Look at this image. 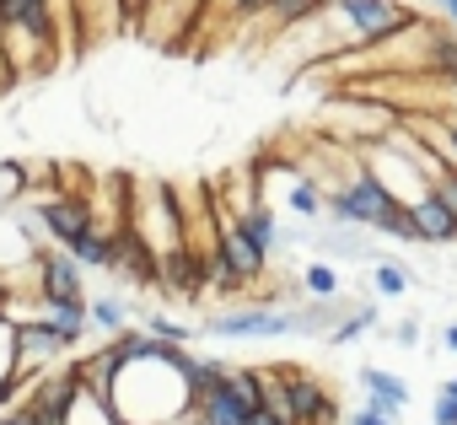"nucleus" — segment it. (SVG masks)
<instances>
[{
	"mask_svg": "<svg viewBox=\"0 0 457 425\" xmlns=\"http://www.w3.org/2000/svg\"><path fill=\"white\" fill-rule=\"evenodd\" d=\"M54 22H60V28H65V33H71V28H76V17H71V0H54Z\"/></svg>",
	"mask_w": 457,
	"mask_h": 425,
	"instance_id": "obj_30",
	"label": "nucleus"
},
{
	"mask_svg": "<svg viewBox=\"0 0 457 425\" xmlns=\"http://www.w3.org/2000/svg\"><path fill=\"white\" fill-rule=\"evenodd\" d=\"M65 350H71V345L60 339V329H54L44 312L28 318V323H17V377H38V371H49Z\"/></svg>",
	"mask_w": 457,
	"mask_h": 425,
	"instance_id": "obj_7",
	"label": "nucleus"
},
{
	"mask_svg": "<svg viewBox=\"0 0 457 425\" xmlns=\"http://www.w3.org/2000/svg\"><path fill=\"white\" fill-rule=\"evenodd\" d=\"M393 339H398V345H409V350H414V345H420V323H414V318H403V323H398V329H393Z\"/></svg>",
	"mask_w": 457,
	"mask_h": 425,
	"instance_id": "obj_28",
	"label": "nucleus"
},
{
	"mask_svg": "<svg viewBox=\"0 0 457 425\" xmlns=\"http://www.w3.org/2000/svg\"><path fill=\"white\" fill-rule=\"evenodd\" d=\"M0 377H17V329L0 318Z\"/></svg>",
	"mask_w": 457,
	"mask_h": 425,
	"instance_id": "obj_25",
	"label": "nucleus"
},
{
	"mask_svg": "<svg viewBox=\"0 0 457 425\" xmlns=\"http://www.w3.org/2000/svg\"><path fill=\"white\" fill-rule=\"evenodd\" d=\"M361 377V388H366V409H377L382 420H403V409H409V388H403V377H393V371H382V366H361L355 371Z\"/></svg>",
	"mask_w": 457,
	"mask_h": 425,
	"instance_id": "obj_11",
	"label": "nucleus"
},
{
	"mask_svg": "<svg viewBox=\"0 0 457 425\" xmlns=\"http://www.w3.org/2000/svg\"><path fill=\"white\" fill-rule=\"evenodd\" d=\"M199 6H210V0H199Z\"/></svg>",
	"mask_w": 457,
	"mask_h": 425,
	"instance_id": "obj_38",
	"label": "nucleus"
},
{
	"mask_svg": "<svg viewBox=\"0 0 457 425\" xmlns=\"http://www.w3.org/2000/svg\"><path fill=\"white\" fill-rule=\"evenodd\" d=\"M446 350H457V323H452V329H446Z\"/></svg>",
	"mask_w": 457,
	"mask_h": 425,
	"instance_id": "obj_34",
	"label": "nucleus"
},
{
	"mask_svg": "<svg viewBox=\"0 0 457 425\" xmlns=\"http://www.w3.org/2000/svg\"><path fill=\"white\" fill-rule=\"evenodd\" d=\"M441 124H446V135H452V146H457V108H452V113H441Z\"/></svg>",
	"mask_w": 457,
	"mask_h": 425,
	"instance_id": "obj_32",
	"label": "nucleus"
},
{
	"mask_svg": "<svg viewBox=\"0 0 457 425\" xmlns=\"http://www.w3.org/2000/svg\"><path fill=\"white\" fill-rule=\"evenodd\" d=\"M430 425H457V398H452V393H436V409H430Z\"/></svg>",
	"mask_w": 457,
	"mask_h": 425,
	"instance_id": "obj_27",
	"label": "nucleus"
},
{
	"mask_svg": "<svg viewBox=\"0 0 457 425\" xmlns=\"http://www.w3.org/2000/svg\"><path fill=\"white\" fill-rule=\"evenodd\" d=\"M302 296H307V302H334V296H339V275H334L328 264H307V270H302Z\"/></svg>",
	"mask_w": 457,
	"mask_h": 425,
	"instance_id": "obj_21",
	"label": "nucleus"
},
{
	"mask_svg": "<svg viewBox=\"0 0 457 425\" xmlns=\"http://www.w3.org/2000/svg\"><path fill=\"white\" fill-rule=\"evenodd\" d=\"M441 393H452V398H457V377H446V382H441Z\"/></svg>",
	"mask_w": 457,
	"mask_h": 425,
	"instance_id": "obj_35",
	"label": "nucleus"
},
{
	"mask_svg": "<svg viewBox=\"0 0 457 425\" xmlns=\"http://www.w3.org/2000/svg\"><path fill=\"white\" fill-rule=\"evenodd\" d=\"M398 199L387 194V183L377 178L371 162H355V172L334 188H323V216L334 227H355V232H387Z\"/></svg>",
	"mask_w": 457,
	"mask_h": 425,
	"instance_id": "obj_2",
	"label": "nucleus"
},
{
	"mask_svg": "<svg viewBox=\"0 0 457 425\" xmlns=\"http://www.w3.org/2000/svg\"><path fill=\"white\" fill-rule=\"evenodd\" d=\"M210 254H215L226 270H232L243 286H248V280H259V275L270 270V259H264L259 248H248V243H243V232L232 227V216H220V210H215V243H210Z\"/></svg>",
	"mask_w": 457,
	"mask_h": 425,
	"instance_id": "obj_10",
	"label": "nucleus"
},
{
	"mask_svg": "<svg viewBox=\"0 0 457 425\" xmlns=\"http://www.w3.org/2000/svg\"><path fill=\"white\" fill-rule=\"evenodd\" d=\"M446 92H452V108H457V76H452V81H446Z\"/></svg>",
	"mask_w": 457,
	"mask_h": 425,
	"instance_id": "obj_36",
	"label": "nucleus"
},
{
	"mask_svg": "<svg viewBox=\"0 0 457 425\" xmlns=\"http://www.w3.org/2000/svg\"><path fill=\"white\" fill-rule=\"evenodd\" d=\"M430 194L452 210V221H457V172H446V167H436L430 172Z\"/></svg>",
	"mask_w": 457,
	"mask_h": 425,
	"instance_id": "obj_24",
	"label": "nucleus"
},
{
	"mask_svg": "<svg viewBox=\"0 0 457 425\" xmlns=\"http://www.w3.org/2000/svg\"><path fill=\"white\" fill-rule=\"evenodd\" d=\"M113 275L129 280V286H140V291H156V286H162V254H156V243L135 227V216H124V221L113 227Z\"/></svg>",
	"mask_w": 457,
	"mask_h": 425,
	"instance_id": "obj_3",
	"label": "nucleus"
},
{
	"mask_svg": "<svg viewBox=\"0 0 457 425\" xmlns=\"http://www.w3.org/2000/svg\"><path fill=\"white\" fill-rule=\"evenodd\" d=\"M194 409H199V398L167 361H129L113 382L119 425H178Z\"/></svg>",
	"mask_w": 457,
	"mask_h": 425,
	"instance_id": "obj_1",
	"label": "nucleus"
},
{
	"mask_svg": "<svg viewBox=\"0 0 457 425\" xmlns=\"http://www.w3.org/2000/svg\"><path fill=\"white\" fill-rule=\"evenodd\" d=\"M436 6H441V12H446L452 22H457V0H436Z\"/></svg>",
	"mask_w": 457,
	"mask_h": 425,
	"instance_id": "obj_33",
	"label": "nucleus"
},
{
	"mask_svg": "<svg viewBox=\"0 0 457 425\" xmlns=\"http://www.w3.org/2000/svg\"><path fill=\"white\" fill-rule=\"evenodd\" d=\"M167 302L172 296H183V302H204V248L188 238V243H178V248H167L162 254V286H156Z\"/></svg>",
	"mask_w": 457,
	"mask_h": 425,
	"instance_id": "obj_6",
	"label": "nucleus"
},
{
	"mask_svg": "<svg viewBox=\"0 0 457 425\" xmlns=\"http://www.w3.org/2000/svg\"><path fill=\"white\" fill-rule=\"evenodd\" d=\"M275 377H280V393H286L291 425H334V420H339V398L318 382V371L286 366V371H275Z\"/></svg>",
	"mask_w": 457,
	"mask_h": 425,
	"instance_id": "obj_4",
	"label": "nucleus"
},
{
	"mask_svg": "<svg viewBox=\"0 0 457 425\" xmlns=\"http://www.w3.org/2000/svg\"><path fill=\"white\" fill-rule=\"evenodd\" d=\"M33 264H38V302H44V307L87 302V291H81V264H76L71 254L38 248V254H33Z\"/></svg>",
	"mask_w": 457,
	"mask_h": 425,
	"instance_id": "obj_8",
	"label": "nucleus"
},
{
	"mask_svg": "<svg viewBox=\"0 0 457 425\" xmlns=\"http://www.w3.org/2000/svg\"><path fill=\"white\" fill-rule=\"evenodd\" d=\"M232 227H237V232H243V243H248V248H259L264 259H270V248L280 243V227H275V204H264V199L243 204L237 216H232Z\"/></svg>",
	"mask_w": 457,
	"mask_h": 425,
	"instance_id": "obj_13",
	"label": "nucleus"
},
{
	"mask_svg": "<svg viewBox=\"0 0 457 425\" xmlns=\"http://www.w3.org/2000/svg\"><path fill=\"white\" fill-rule=\"evenodd\" d=\"M334 0H270V6L259 12L264 17V28H280V33H296L307 17H318V12H328Z\"/></svg>",
	"mask_w": 457,
	"mask_h": 425,
	"instance_id": "obj_15",
	"label": "nucleus"
},
{
	"mask_svg": "<svg viewBox=\"0 0 457 425\" xmlns=\"http://www.w3.org/2000/svg\"><path fill=\"white\" fill-rule=\"evenodd\" d=\"M366 329H377V302H361L355 312H345L339 323H334V334H328V345H355Z\"/></svg>",
	"mask_w": 457,
	"mask_h": 425,
	"instance_id": "obj_20",
	"label": "nucleus"
},
{
	"mask_svg": "<svg viewBox=\"0 0 457 425\" xmlns=\"http://www.w3.org/2000/svg\"><path fill=\"white\" fill-rule=\"evenodd\" d=\"M22 393H28V377H0V409H17Z\"/></svg>",
	"mask_w": 457,
	"mask_h": 425,
	"instance_id": "obj_26",
	"label": "nucleus"
},
{
	"mask_svg": "<svg viewBox=\"0 0 457 425\" xmlns=\"http://www.w3.org/2000/svg\"><path fill=\"white\" fill-rule=\"evenodd\" d=\"M286 210H291L296 221H318V216H323V188H318L307 172H296L291 188H286Z\"/></svg>",
	"mask_w": 457,
	"mask_h": 425,
	"instance_id": "obj_17",
	"label": "nucleus"
},
{
	"mask_svg": "<svg viewBox=\"0 0 457 425\" xmlns=\"http://www.w3.org/2000/svg\"><path fill=\"white\" fill-rule=\"evenodd\" d=\"M204 334H220V339H280V334H296V307H232V312H210Z\"/></svg>",
	"mask_w": 457,
	"mask_h": 425,
	"instance_id": "obj_5",
	"label": "nucleus"
},
{
	"mask_svg": "<svg viewBox=\"0 0 457 425\" xmlns=\"http://www.w3.org/2000/svg\"><path fill=\"white\" fill-rule=\"evenodd\" d=\"M371 280H377V296H387V302H398V296L409 291V270H403V264H393V259H377Z\"/></svg>",
	"mask_w": 457,
	"mask_h": 425,
	"instance_id": "obj_22",
	"label": "nucleus"
},
{
	"mask_svg": "<svg viewBox=\"0 0 457 425\" xmlns=\"http://www.w3.org/2000/svg\"><path fill=\"white\" fill-rule=\"evenodd\" d=\"M87 318H92L97 329H108V334H124V329H129V323H135L140 312H135V307H129L124 296H97V302L87 307Z\"/></svg>",
	"mask_w": 457,
	"mask_h": 425,
	"instance_id": "obj_18",
	"label": "nucleus"
},
{
	"mask_svg": "<svg viewBox=\"0 0 457 425\" xmlns=\"http://www.w3.org/2000/svg\"><path fill=\"white\" fill-rule=\"evenodd\" d=\"M215 6H220L226 17H232V22H259V12L270 6V0H210L204 12H215Z\"/></svg>",
	"mask_w": 457,
	"mask_h": 425,
	"instance_id": "obj_23",
	"label": "nucleus"
},
{
	"mask_svg": "<svg viewBox=\"0 0 457 425\" xmlns=\"http://www.w3.org/2000/svg\"><path fill=\"white\" fill-rule=\"evenodd\" d=\"M65 254H71L81 270H113V232L92 227V232H87V238H76Z\"/></svg>",
	"mask_w": 457,
	"mask_h": 425,
	"instance_id": "obj_16",
	"label": "nucleus"
},
{
	"mask_svg": "<svg viewBox=\"0 0 457 425\" xmlns=\"http://www.w3.org/2000/svg\"><path fill=\"white\" fill-rule=\"evenodd\" d=\"M409 216H414V232H420V243H436V248H441V243H457V221H452V210H446V204H441L430 188H425V194L409 204Z\"/></svg>",
	"mask_w": 457,
	"mask_h": 425,
	"instance_id": "obj_12",
	"label": "nucleus"
},
{
	"mask_svg": "<svg viewBox=\"0 0 457 425\" xmlns=\"http://www.w3.org/2000/svg\"><path fill=\"white\" fill-rule=\"evenodd\" d=\"M0 425H28V414L22 409H6V414H0Z\"/></svg>",
	"mask_w": 457,
	"mask_h": 425,
	"instance_id": "obj_31",
	"label": "nucleus"
},
{
	"mask_svg": "<svg viewBox=\"0 0 457 425\" xmlns=\"http://www.w3.org/2000/svg\"><path fill=\"white\" fill-rule=\"evenodd\" d=\"M350 425H393V420H382L377 409H355V414H350Z\"/></svg>",
	"mask_w": 457,
	"mask_h": 425,
	"instance_id": "obj_29",
	"label": "nucleus"
},
{
	"mask_svg": "<svg viewBox=\"0 0 457 425\" xmlns=\"http://www.w3.org/2000/svg\"><path fill=\"white\" fill-rule=\"evenodd\" d=\"M38 221H44V232H49L60 248H71L76 238H87V232L97 227L92 199H76V194H54V199H44V204H38Z\"/></svg>",
	"mask_w": 457,
	"mask_h": 425,
	"instance_id": "obj_9",
	"label": "nucleus"
},
{
	"mask_svg": "<svg viewBox=\"0 0 457 425\" xmlns=\"http://www.w3.org/2000/svg\"><path fill=\"white\" fill-rule=\"evenodd\" d=\"M38 307H44V302H38ZM44 318H49V323L60 329V339H65V345H81V334H87V323H92V318H87V302H65V307H44Z\"/></svg>",
	"mask_w": 457,
	"mask_h": 425,
	"instance_id": "obj_19",
	"label": "nucleus"
},
{
	"mask_svg": "<svg viewBox=\"0 0 457 425\" xmlns=\"http://www.w3.org/2000/svg\"><path fill=\"white\" fill-rule=\"evenodd\" d=\"M194 414H199V425H248V414H253V409L237 398V388H232V382H220L215 393H204V398H199V409H194Z\"/></svg>",
	"mask_w": 457,
	"mask_h": 425,
	"instance_id": "obj_14",
	"label": "nucleus"
},
{
	"mask_svg": "<svg viewBox=\"0 0 457 425\" xmlns=\"http://www.w3.org/2000/svg\"><path fill=\"white\" fill-rule=\"evenodd\" d=\"M0 312H6V286H0Z\"/></svg>",
	"mask_w": 457,
	"mask_h": 425,
	"instance_id": "obj_37",
	"label": "nucleus"
}]
</instances>
